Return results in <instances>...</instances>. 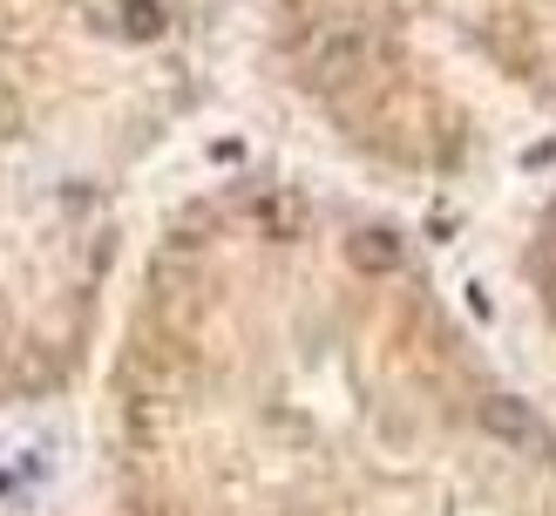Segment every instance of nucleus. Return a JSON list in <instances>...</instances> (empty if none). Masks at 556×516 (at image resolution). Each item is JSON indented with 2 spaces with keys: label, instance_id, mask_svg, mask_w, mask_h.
<instances>
[{
  "label": "nucleus",
  "instance_id": "7ed1b4c3",
  "mask_svg": "<svg viewBox=\"0 0 556 516\" xmlns=\"http://www.w3.org/2000/svg\"><path fill=\"white\" fill-rule=\"evenodd\" d=\"M522 279H530L536 292V306L549 319V333H556V190L543 198L536 211V225H530V244H522Z\"/></svg>",
  "mask_w": 556,
  "mask_h": 516
},
{
  "label": "nucleus",
  "instance_id": "f03ea898",
  "mask_svg": "<svg viewBox=\"0 0 556 516\" xmlns=\"http://www.w3.org/2000/svg\"><path fill=\"white\" fill-rule=\"evenodd\" d=\"M292 68L353 143L455 171L509 116L556 129V0H292Z\"/></svg>",
  "mask_w": 556,
  "mask_h": 516
},
{
  "label": "nucleus",
  "instance_id": "f257e3e1",
  "mask_svg": "<svg viewBox=\"0 0 556 516\" xmlns=\"http://www.w3.org/2000/svg\"><path fill=\"white\" fill-rule=\"evenodd\" d=\"M231 204L278 299L244 306L225 265L177 225L163 259L238 319V340L156 286L123 407L244 435L271 469L340 476L380 516H556V428L414 286L394 225L319 217L326 299L299 306L258 198L238 190Z\"/></svg>",
  "mask_w": 556,
  "mask_h": 516
}]
</instances>
